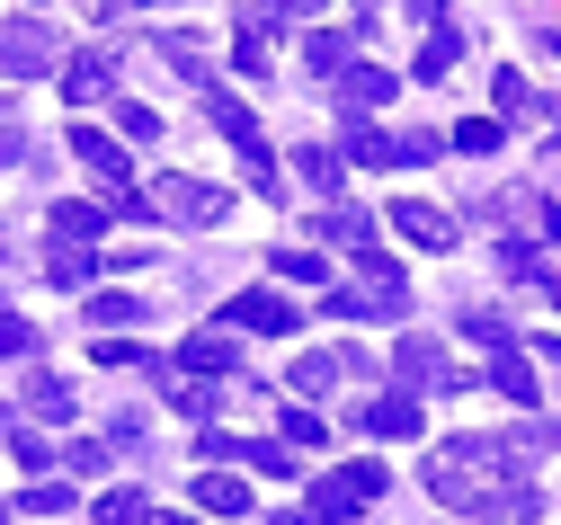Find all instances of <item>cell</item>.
Instances as JSON below:
<instances>
[{"mask_svg":"<svg viewBox=\"0 0 561 525\" xmlns=\"http://www.w3.org/2000/svg\"><path fill=\"white\" fill-rule=\"evenodd\" d=\"M312 232H321L330 250H357V259H366V250H375V214H357V205H321Z\"/></svg>","mask_w":561,"mask_h":525,"instance_id":"cell-16","label":"cell"},{"mask_svg":"<svg viewBox=\"0 0 561 525\" xmlns=\"http://www.w3.org/2000/svg\"><path fill=\"white\" fill-rule=\"evenodd\" d=\"M330 90H339V107H347V116H375V107H392V90H401V81H392L383 62H347Z\"/></svg>","mask_w":561,"mask_h":525,"instance_id":"cell-13","label":"cell"},{"mask_svg":"<svg viewBox=\"0 0 561 525\" xmlns=\"http://www.w3.org/2000/svg\"><path fill=\"white\" fill-rule=\"evenodd\" d=\"M295 179H304L312 196H330V205H339V179H347V161L330 152V142H304V152H295Z\"/></svg>","mask_w":561,"mask_h":525,"instance_id":"cell-20","label":"cell"},{"mask_svg":"<svg viewBox=\"0 0 561 525\" xmlns=\"http://www.w3.org/2000/svg\"><path fill=\"white\" fill-rule=\"evenodd\" d=\"M437 152H446V134H383V125H347V142H339V161H357V170H419Z\"/></svg>","mask_w":561,"mask_h":525,"instance_id":"cell-4","label":"cell"},{"mask_svg":"<svg viewBox=\"0 0 561 525\" xmlns=\"http://www.w3.org/2000/svg\"><path fill=\"white\" fill-rule=\"evenodd\" d=\"M392 232H401L410 250H455V214L428 205V196H401V205H392Z\"/></svg>","mask_w":561,"mask_h":525,"instance_id":"cell-11","label":"cell"},{"mask_svg":"<svg viewBox=\"0 0 561 525\" xmlns=\"http://www.w3.org/2000/svg\"><path fill=\"white\" fill-rule=\"evenodd\" d=\"M330 384H339V356H295V392L304 401H321Z\"/></svg>","mask_w":561,"mask_h":525,"instance_id":"cell-33","label":"cell"},{"mask_svg":"<svg viewBox=\"0 0 561 525\" xmlns=\"http://www.w3.org/2000/svg\"><path fill=\"white\" fill-rule=\"evenodd\" d=\"M72 161L107 187V196H134V170H125V142L116 134H99V125H72Z\"/></svg>","mask_w":561,"mask_h":525,"instance_id":"cell-9","label":"cell"},{"mask_svg":"<svg viewBox=\"0 0 561 525\" xmlns=\"http://www.w3.org/2000/svg\"><path fill=\"white\" fill-rule=\"evenodd\" d=\"M134 321H144V294H90V339H99V330L125 339Z\"/></svg>","mask_w":561,"mask_h":525,"instance_id":"cell-22","label":"cell"},{"mask_svg":"<svg viewBox=\"0 0 561 525\" xmlns=\"http://www.w3.org/2000/svg\"><path fill=\"white\" fill-rule=\"evenodd\" d=\"M144 525H196V516H179V507H152V516H144Z\"/></svg>","mask_w":561,"mask_h":525,"instance_id":"cell-43","label":"cell"},{"mask_svg":"<svg viewBox=\"0 0 561 525\" xmlns=\"http://www.w3.org/2000/svg\"><path fill=\"white\" fill-rule=\"evenodd\" d=\"M107 222H116V205H54V241L90 250V241H107Z\"/></svg>","mask_w":561,"mask_h":525,"instance_id":"cell-18","label":"cell"},{"mask_svg":"<svg viewBox=\"0 0 561 525\" xmlns=\"http://www.w3.org/2000/svg\"><path fill=\"white\" fill-rule=\"evenodd\" d=\"M144 214H152V222H179V232H215V222L232 214V196H224V187H205V179L161 170V179L144 187Z\"/></svg>","mask_w":561,"mask_h":525,"instance_id":"cell-2","label":"cell"},{"mask_svg":"<svg viewBox=\"0 0 561 525\" xmlns=\"http://www.w3.org/2000/svg\"><path fill=\"white\" fill-rule=\"evenodd\" d=\"M455 62H463V36L455 27H428V45H419V81H446Z\"/></svg>","mask_w":561,"mask_h":525,"instance_id":"cell-27","label":"cell"},{"mask_svg":"<svg viewBox=\"0 0 561 525\" xmlns=\"http://www.w3.org/2000/svg\"><path fill=\"white\" fill-rule=\"evenodd\" d=\"M267 267L286 276V285H321V276H330V267H321V250H276Z\"/></svg>","mask_w":561,"mask_h":525,"instance_id":"cell-35","label":"cell"},{"mask_svg":"<svg viewBox=\"0 0 561 525\" xmlns=\"http://www.w3.org/2000/svg\"><path fill=\"white\" fill-rule=\"evenodd\" d=\"M0 525H10V507H0Z\"/></svg>","mask_w":561,"mask_h":525,"instance_id":"cell-50","label":"cell"},{"mask_svg":"<svg viewBox=\"0 0 561 525\" xmlns=\"http://www.w3.org/2000/svg\"><path fill=\"white\" fill-rule=\"evenodd\" d=\"M490 107H500V116H552V107L526 90V71H500V81H490Z\"/></svg>","mask_w":561,"mask_h":525,"instance_id":"cell-28","label":"cell"},{"mask_svg":"<svg viewBox=\"0 0 561 525\" xmlns=\"http://www.w3.org/2000/svg\"><path fill=\"white\" fill-rule=\"evenodd\" d=\"M187 490H196V507H205V516H250V490H241V472H196Z\"/></svg>","mask_w":561,"mask_h":525,"instance_id":"cell-19","label":"cell"},{"mask_svg":"<svg viewBox=\"0 0 561 525\" xmlns=\"http://www.w3.org/2000/svg\"><path fill=\"white\" fill-rule=\"evenodd\" d=\"M392 374H401V392H410V401H419V392H463V374L446 365L437 339H401V347H392Z\"/></svg>","mask_w":561,"mask_h":525,"instance_id":"cell-6","label":"cell"},{"mask_svg":"<svg viewBox=\"0 0 561 525\" xmlns=\"http://www.w3.org/2000/svg\"><path fill=\"white\" fill-rule=\"evenodd\" d=\"M27 410H36V419H81V392L62 384V374H36V365H27Z\"/></svg>","mask_w":561,"mask_h":525,"instance_id":"cell-21","label":"cell"},{"mask_svg":"<svg viewBox=\"0 0 561 525\" xmlns=\"http://www.w3.org/2000/svg\"><path fill=\"white\" fill-rule=\"evenodd\" d=\"M357 427H366L375 445H410V436L428 427V419H419V401H410V392H375V401L357 410Z\"/></svg>","mask_w":561,"mask_h":525,"instance_id":"cell-12","label":"cell"},{"mask_svg":"<svg viewBox=\"0 0 561 525\" xmlns=\"http://www.w3.org/2000/svg\"><path fill=\"white\" fill-rule=\"evenodd\" d=\"M205 116H215V134L232 142V152H241V142H259V116H250L241 99H224V90H205Z\"/></svg>","mask_w":561,"mask_h":525,"instance_id":"cell-23","label":"cell"},{"mask_svg":"<svg viewBox=\"0 0 561 525\" xmlns=\"http://www.w3.org/2000/svg\"><path fill=\"white\" fill-rule=\"evenodd\" d=\"M116 134H125V142H152V134H161V116H152L144 99H116Z\"/></svg>","mask_w":561,"mask_h":525,"instance_id":"cell-37","label":"cell"},{"mask_svg":"<svg viewBox=\"0 0 561 525\" xmlns=\"http://www.w3.org/2000/svg\"><path fill=\"white\" fill-rule=\"evenodd\" d=\"M490 384H500L517 410H535V401H543V384H535V365L517 356V339H508V347H490Z\"/></svg>","mask_w":561,"mask_h":525,"instance_id":"cell-17","label":"cell"},{"mask_svg":"<svg viewBox=\"0 0 561 525\" xmlns=\"http://www.w3.org/2000/svg\"><path fill=\"white\" fill-rule=\"evenodd\" d=\"M10 455H19V472H36V481H45V464H54V445H45L36 427H10Z\"/></svg>","mask_w":561,"mask_h":525,"instance_id":"cell-38","label":"cell"},{"mask_svg":"<svg viewBox=\"0 0 561 525\" xmlns=\"http://www.w3.org/2000/svg\"><path fill=\"white\" fill-rule=\"evenodd\" d=\"M500 276H517V285H552V259H543L535 241H500Z\"/></svg>","mask_w":561,"mask_h":525,"instance_id":"cell-26","label":"cell"},{"mask_svg":"<svg viewBox=\"0 0 561 525\" xmlns=\"http://www.w3.org/2000/svg\"><path fill=\"white\" fill-rule=\"evenodd\" d=\"M410 10H419V19H437V10H446V0H410Z\"/></svg>","mask_w":561,"mask_h":525,"instance_id":"cell-45","label":"cell"},{"mask_svg":"<svg viewBox=\"0 0 561 525\" xmlns=\"http://www.w3.org/2000/svg\"><path fill=\"white\" fill-rule=\"evenodd\" d=\"M10 419H19V410H10V401H0V436H10Z\"/></svg>","mask_w":561,"mask_h":525,"instance_id":"cell-48","label":"cell"},{"mask_svg":"<svg viewBox=\"0 0 561 525\" xmlns=\"http://www.w3.org/2000/svg\"><path fill=\"white\" fill-rule=\"evenodd\" d=\"M419 481H428V499H437L455 525H481V516L535 525V516H543V490H535V472L517 464L508 436H455V445H428Z\"/></svg>","mask_w":561,"mask_h":525,"instance_id":"cell-1","label":"cell"},{"mask_svg":"<svg viewBox=\"0 0 561 525\" xmlns=\"http://www.w3.org/2000/svg\"><path fill=\"white\" fill-rule=\"evenodd\" d=\"M552 285H561V276H552Z\"/></svg>","mask_w":561,"mask_h":525,"instance_id":"cell-51","label":"cell"},{"mask_svg":"<svg viewBox=\"0 0 561 525\" xmlns=\"http://www.w3.org/2000/svg\"><path fill=\"white\" fill-rule=\"evenodd\" d=\"M81 10H90V19H116V10H125V0H81Z\"/></svg>","mask_w":561,"mask_h":525,"instance_id":"cell-44","label":"cell"},{"mask_svg":"<svg viewBox=\"0 0 561 525\" xmlns=\"http://www.w3.org/2000/svg\"><path fill=\"white\" fill-rule=\"evenodd\" d=\"M36 347H45V339H36V321H19L10 304H0V356H19V365H36Z\"/></svg>","mask_w":561,"mask_h":525,"instance_id":"cell-31","label":"cell"},{"mask_svg":"<svg viewBox=\"0 0 561 525\" xmlns=\"http://www.w3.org/2000/svg\"><path fill=\"white\" fill-rule=\"evenodd\" d=\"M232 464H250V472H276V481H286L295 472V445L286 436H241V455Z\"/></svg>","mask_w":561,"mask_h":525,"instance_id":"cell-25","label":"cell"},{"mask_svg":"<svg viewBox=\"0 0 561 525\" xmlns=\"http://www.w3.org/2000/svg\"><path fill=\"white\" fill-rule=\"evenodd\" d=\"M276 525H312V516H304V507H286V516H276Z\"/></svg>","mask_w":561,"mask_h":525,"instance_id":"cell-46","label":"cell"},{"mask_svg":"<svg viewBox=\"0 0 561 525\" xmlns=\"http://www.w3.org/2000/svg\"><path fill=\"white\" fill-rule=\"evenodd\" d=\"M170 365H187V374H205V384H232L241 374V347H232V330H196Z\"/></svg>","mask_w":561,"mask_h":525,"instance_id":"cell-15","label":"cell"},{"mask_svg":"<svg viewBox=\"0 0 561 525\" xmlns=\"http://www.w3.org/2000/svg\"><path fill=\"white\" fill-rule=\"evenodd\" d=\"M543 54H552V62H561V36H543Z\"/></svg>","mask_w":561,"mask_h":525,"instance_id":"cell-49","label":"cell"},{"mask_svg":"<svg viewBox=\"0 0 561 525\" xmlns=\"http://www.w3.org/2000/svg\"><path fill=\"white\" fill-rule=\"evenodd\" d=\"M107 90H116V54L107 45H90V54L62 62V99H72V107H99Z\"/></svg>","mask_w":561,"mask_h":525,"instance_id":"cell-14","label":"cell"},{"mask_svg":"<svg viewBox=\"0 0 561 525\" xmlns=\"http://www.w3.org/2000/svg\"><path fill=\"white\" fill-rule=\"evenodd\" d=\"M90 356H99V365H152L134 339H90Z\"/></svg>","mask_w":561,"mask_h":525,"instance_id":"cell-40","label":"cell"},{"mask_svg":"<svg viewBox=\"0 0 561 525\" xmlns=\"http://www.w3.org/2000/svg\"><path fill=\"white\" fill-rule=\"evenodd\" d=\"M45 267H54V285H90V276H99V259H90V250H72V241H54V259H45Z\"/></svg>","mask_w":561,"mask_h":525,"instance_id":"cell-32","label":"cell"},{"mask_svg":"<svg viewBox=\"0 0 561 525\" xmlns=\"http://www.w3.org/2000/svg\"><path fill=\"white\" fill-rule=\"evenodd\" d=\"M19 507L27 516H62V507H72V472H45L36 490H19Z\"/></svg>","mask_w":561,"mask_h":525,"instance_id":"cell-30","label":"cell"},{"mask_svg":"<svg viewBox=\"0 0 561 525\" xmlns=\"http://www.w3.org/2000/svg\"><path fill=\"white\" fill-rule=\"evenodd\" d=\"M446 142H455V152H500L508 125H500V116H463V125H446Z\"/></svg>","mask_w":561,"mask_h":525,"instance_id":"cell-29","label":"cell"},{"mask_svg":"<svg viewBox=\"0 0 561 525\" xmlns=\"http://www.w3.org/2000/svg\"><path fill=\"white\" fill-rule=\"evenodd\" d=\"M321 312L330 321H401L410 312V285H330Z\"/></svg>","mask_w":561,"mask_h":525,"instance_id":"cell-7","label":"cell"},{"mask_svg":"<svg viewBox=\"0 0 561 525\" xmlns=\"http://www.w3.org/2000/svg\"><path fill=\"white\" fill-rule=\"evenodd\" d=\"M0 161H10V170H19V161H36V152H27V134H10V125H0Z\"/></svg>","mask_w":561,"mask_h":525,"instance_id":"cell-42","label":"cell"},{"mask_svg":"<svg viewBox=\"0 0 561 525\" xmlns=\"http://www.w3.org/2000/svg\"><path fill=\"white\" fill-rule=\"evenodd\" d=\"M267 10H276V19H321L330 0H267Z\"/></svg>","mask_w":561,"mask_h":525,"instance_id":"cell-41","label":"cell"},{"mask_svg":"<svg viewBox=\"0 0 561 525\" xmlns=\"http://www.w3.org/2000/svg\"><path fill=\"white\" fill-rule=\"evenodd\" d=\"M134 10H179V0H134Z\"/></svg>","mask_w":561,"mask_h":525,"instance_id":"cell-47","label":"cell"},{"mask_svg":"<svg viewBox=\"0 0 561 525\" xmlns=\"http://www.w3.org/2000/svg\"><path fill=\"white\" fill-rule=\"evenodd\" d=\"M304 62L321 71V81H339V71L357 62V45H347V36H330V27H312V36H304Z\"/></svg>","mask_w":561,"mask_h":525,"instance_id":"cell-24","label":"cell"},{"mask_svg":"<svg viewBox=\"0 0 561 525\" xmlns=\"http://www.w3.org/2000/svg\"><path fill=\"white\" fill-rule=\"evenodd\" d=\"M152 384L170 392L179 419H215V410H224V384H205V374H187V365H170V356H152Z\"/></svg>","mask_w":561,"mask_h":525,"instance_id":"cell-10","label":"cell"},{"mask_svg":"<svg viewBox=\"0 0 561 525\" xmlns=\"http://www.w3.org/2000/svg\"><path fill=\"white\" fill-rule=\"evenodd\" d=\"M286 445H295V455H321V445H330V419H312V410H286Z\"/></svg>","mask_w":561,"mask_h":525,"instance_id":"cell-36","label":"cell"},{"mask_svg":"<svg viewBox=\"0 0 561 525\" xmlns=\"http://www.w3.org/2000/svg\"><path fill=\"white\" fill-rule=\"evenodd\" d=\"M224 330H259V339H295V304L276 285H250V294H232L224 304Z\"/></svg>","mask_w":561,"mask_h":525,"instance_id":"cell-8","label":"cell"},{"mask_svg":"<svg viewBox=\"0 0 561 525\" xmlns=\"http://www.w3.org/2000/svg\"><path fill=\"white\" fill-rule=\"evenodd\" d=\"M62 62V36L45 19H0V81H45Z\"/></svg>","mask_w":561,"mask_h":525,"instance_id":"cell-5","label":"cell"},{"mask_svg":"<svg viewBox=\"0 0 561 525\" xmlns=\"http://www.w3.org/2000/svg\"><path fill=\"white\" fill-rule=\"evenodd\" d=\"M232 62L250 71V81H267V71H276V62H267V36H250V27H241V45H232Z\"/></svg>","mask_w":561,"mask_h":525,"instance_id":"cell-39","label":"cell"},{"mask_svg":"<svg viewBox=\"0 0 561 525\" xmlns=\"http://www.w3.org/2000/svg\"><path fill=\"white\" fill-rule=\"evenodd\" d=\"M383 490H392V472H383L375 455H366V464H339V472H321V481H312V499H304V516H312V525H347V516H357V507H375Z\"/></svg>","mask_w":561,"mask_h":525,"instance_id":"cell-3","label":"cell"},{"mask_svg":"<svg viewBox=\"0 0 561 525\" xmlns=\"http://www.w3.org/2000/svg\"><path fill=\"white\" fill-rule=\"evenodd\" d=\"M90 516H99V525H144L152 507H144V490H107V499H99Z\"/></svg>","mask_w":561,"mask_h":525,"instance_id":"cell-34","label":"cell"}]
</instances>
